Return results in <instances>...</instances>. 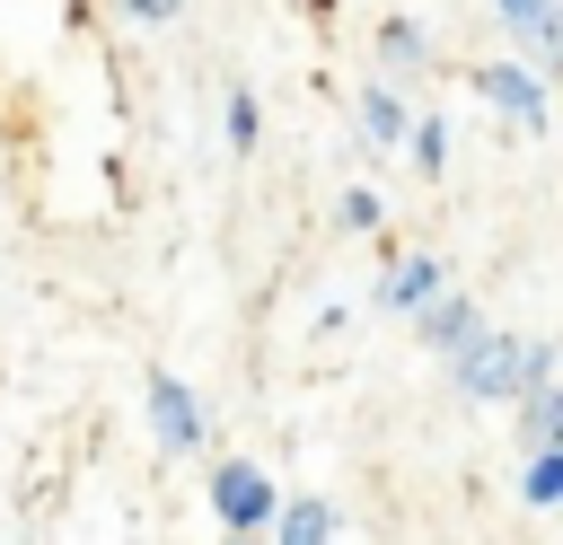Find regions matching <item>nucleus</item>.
<instances>
[{
  "label": "nucleus",
  "instance_id": "9",
  "mask_svg": "<svg viewBox=\"0 0 563 545\" xmlns=\"http://www.w3.org/2000/svg\"><path fill=\"white\" fill-rule=\"evenodd\" d=\"M519 431H528V448H554V440H563V387H554V378L519 396Z\"/></svg>",
  "mask_w": 563,
  "mask_h": 545
},
{
  "label": "nucleus",
  "instance_id": "15",
  "mask_svg": "<svg viewBox=\"0 0 563 545\" xmlns=\"http://www.w3.org/2000/svg\"><path fill=\"white\" fill-rule=\"evenodd\" d=\"M378 211H387V202H378V193H369V185H352V193H343V202H334V220H343V229H352V237H369V229H378Z\"/></svg>",
  "mask_w": 563,
  "mask_h": 545
},
{
  "label": "nucleus",
  "instance_id": "6",
  "mask_svg": "<svg viewBox=\"0 0 563 545\" xmlns=\"http://www.w3.org/2000/svg\"><path fill=\"white\" fill-rule=\"evenodd\" d=\"M440 290H449V264H440V255H396L387 281H378V308H405V316H413V308H431Z\"/></svg>",
  "mask_w": 563,
  "mask_h": 545
},
{
  "label": "nucleus",
  "instance_id": "13",
  "mask_svg": "<svg viewBox=\"0 0 563 545\" xmlns=\"http://www.w3.org/2000/svg\"><path fill=\"white\" fill-rule=\"evenodd\" d=\"M220 123H229V149L246 158V149L264 141V105H255V88H229V114H220Z\"/></svg>",
  "mask_w": 563,
  "mask_h": 545
},
{
  "label": "nucleus",
  "instance_id": "14",
  "mask_svg": "<svg viewBox=\"0 0 563 545\" xmlns=\"http://www.w3.org/2000/svg\"><path fill=\"white\" fill-rule=\"evenodd\" d=\"M405 158H413L422 176H440V167H449V123H440V114H422V123L405 132Z\"/></svg>",
  "mask_w": 563,
  "mask_h": 545
},
{
  "label": "nucleus",
  "instance_id": "10",
  "mask_svg": "<svg viewBox=\"0 0 563 545\" xmlns=\"http://www.w3.org/2000/svg\"><path fill=\"white\" fill-rule=\"evenodd\" d=\"M519 501H528V510H554V501H563V440L528 457V475H519Z\"/></svg>",
  "mask_w": 563,
  "mask_h": 545
},
{
  "label": "nucleus",
  "instance_id": "8",
  "mask_svg": "<svg viewBox=\"0 0 563 545\" xmlns=\"http://www.w3.org/2000/svg\"><path fill=\"white\" fill-rule=\"evenodd\" d=\"M352 114H361V141H378V149L413 132V114L396 105V88H361V97H352Z\"/></svg>",
  "mask_w": 563,
  "mask_h": 545
},
{
  "label": "nucleus",
  "instance_id": "7",
  "mask_svg": "<svg viewBox=\"0 0 563 545\" xmlns=\"http://www.w3.org/2000/svg\"><path fill=\"white\" fill-rule=\"evenodd\" d=\"M413 334H422L431 352H466V343L484 334V316H475V299H466V290H440L431 308H413Z\"/></svg>",
  "mask_w": 563,
  "mask_h": 545
},
{
  "label": "nucleus",
  "instance_id": "17",
  "mask_svg": "<svg viewBox=\"0 0 563 545\" xmlns=\"http://www.w3.org/2000/svg\"><path fill=\"white\" fill-rule=\"evenodd\" d=\"M299 9H308V18H334V0H299Z\"/></svg>",
  "mask_w": 563,
  "mask_h": 545
},
{
  "label": "nucleus",
  "instance_id": "12",
  "mask_svg": "<svg viewBox=\"0 0 563 545\" xmlns=\"http://www.w3.org/2000/svg\"><path fill=\"white\" fill-rule=\"evenodd\" d=\"M378 62H387V70H422V26H413V18H387V26H378Z\"/></svg>",
  "mask_w": 563,
  "mask_h": 545
},
{
  "label": "nucleus",
  "instance_id": "1",
  "mask_svg": "<svg viewBox=\"0 0 563 545\" xmlns=\"http://www.w3.org/2000/svg\"><path fill=\"white\" fill-rule=\"evenodd\" d=\"M449 360H457V387H466L475 404H519L528 387L554 378V352H545V343H519V334H475V343L449 352Z\"/></svg>",
  "mask_w": 563,
  "mask_h": 545
},
{
  "label": "nucleus",
  "instance_id": "16",
  "mask_svg": "<svg viewBox=\"0 0 563 545\" xmlns=\"http://www.w3.org/2000/svg\"><path fill=\"white\" fill-rule=\"evenodd\" d=\"M123 18H141V26H158V18H176V0H123Z\"/></svg>",
  "mask_w": 563,
  "mask_h": 545
},
{
  "label": "nucleus",
  "instance_id": "2",
  "mask_svg": "<svg viewBox=\"0 0 563 545\" xmlns=\"http://www.w3.org/2000/svg\"><path fill=\"white\" fill-rule=\"evenodd\" d=\"M211 519H220V527H238V536L273 527V519H282L273 475H264V466H246V457H220V466H211Z\"/></svg>",
  "mask_w": 563,
  "mask_h": 545
},
{
  "label": "nucleus",
  "instance_id": "3",
  "mask_svg": "<svg viewBox=\"0 0 563 545\" xmlns=\"http://www.w3.org/2000/svg\"><path fill=\"white\" fill-rule=\"evenodd\" d=\"M150 431H158L167 457H194V448H202V404H194V387L167 378V369L150 378Z\"/></svg>",
  "mask_w": 563,
  "mask_h": 545
},
{
  "label": "nucleus",
  "instance_id": "5",
  "mask_svg": "<svg viewBox=\"0 0 563 545\" xmlns=\"http://www.w3.org/2000/svg\"><path fill=\"white\" fill-rule=\"evenodd\" d=\"M501 26L537 53V70H563V0H493Z\"/></svg>",
  "mask_w": 563,
  "mask_h": 545
},
{
  "label": "nucleus",
  "instance_id": "4",
  "mask_svg": "<svg viewBox=\"0 0 563 545\" xmlns=\"http://www.w3.org/2000/svg\"><path fill=\"white\" fill-rule=\"evenodd\" d=\"M475 97H484L493 114H510L519 132H545V88H537L519 62H484V70H475Z\"/></svg>",
  "mask_w": 563,
  "mask_h": 545
},
{
  "label": "nucleus",
  "instance_id": "11",
  "mask_svg": "<svg viewBox=\"0 0 563 545\" xmlns=\"http://www.w3.org/2000/svg\"><path fill=\"white\" fill-rule=\"evenodd\" d=\"M290 545H317V536H334L343 519H334V501H282V519H273Z\"/></svg>",
  "mask_w": 563,
  "mask_h": 545
}]
</instances>
